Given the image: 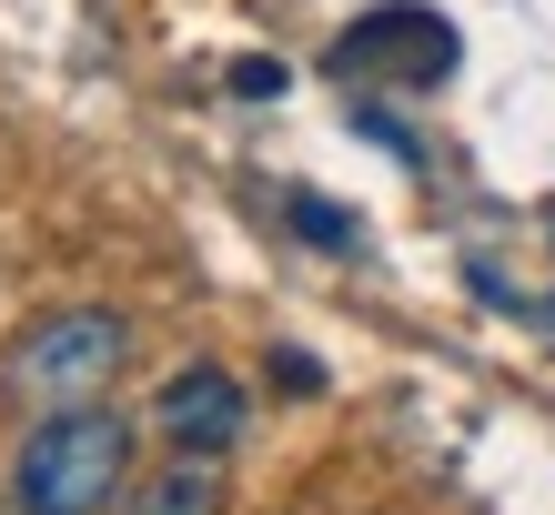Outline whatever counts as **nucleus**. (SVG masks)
Wrapping results in <instances>:
<instances>
[{
  "instance_id": "obj_9",
  "label": "nucleus",
  "mask_w": 555,
  "mask_h": 515,
  "mask_svg": "<svg viewBox=\"0 0 555 515\" xmlns=\"http://www.w3.org/2000/svg\"><path fill=\"white\" fill-rule=\"evenodd\" d=\"M0 515H21V505H0Z\"/></svg>"
},
{
  "instance_id": "obj_6",
  "label": "nucleus",
  "mask_w": 555,
  "mask_h": 515,
  "mask_svg": "<svg viewBox=\"0 0 555 515\" xmlns=\"http://www.w3.org/2000/svg\"><path fill=\"white\" fill-rule=\"evenodd\" d=\"M293 233H304V243H323V253H353V213H334V203H313V192H293Z\"/></svg>"
},
{
  "instance_id": "obj_7",
  "label": "nucleus",
  "mask_w": 555,
  "mask_h": 515,
  "mask_svg": "<svg viewBox=\"0 0 555 515\" xmlns=\"http://www.w3.org/2000/svg\"><path fill=\"white\" fill-rule=\"evenodd\" d=\"M233 91H243V102H273V91H283V61H263V51L233 61Z\"/></svg>"
},
{
  "instance_id": "obj_8",
  "label": "nucleus",
  "mask_w": 555,
  "mask_h": 515,
  "mask_svg": "<svg viewBox=\"0 0 555 515\" xmlns=\"http://www.w3.org/2000/svg\"><path fill=\"white\" fill-rule=\"evenodd\" d=\"M273 384H283V395H313L323 374H313V353H273Z\"/></svg>"
},
{
  "instance_id": "obj_2",
  "label": "nucleus",
  "mask_w": 555,
  "mask_h": 515,
  "mask_svg": "<svg viewBox=\"0 0 555 515\" xmlns=\"http://www.w3.org/2000/svg\"><path fill=\"white\" fill-rule=\"evenodd\" d=\"M121 364H132V324H121L112 304H61L41 324H21V344L0 353V374H11L21 404H102Z\"/></svg>"
},
{
  "instance_id": "obj_1",
  "label": "nucleus",
  "mask_w": 555,
  "mask_h": 515,
  "mask_svg": "<svg viewBox=\"0 0 555 515\" xmlns=\"http://www.w3.org/2000/svg\"><path fill=\"white\" fill-rule=\"evenodd\" d=\"M132 486V414L112 404H51L11 455V505L21 515H102Z\"/></svg>"
},
{
  "instance_id": "obj_3",
  "label": "nucleus",
  "mask_w": 555,
  "mask_h": 515,
  "mask_svg": "<svg viewBox=\"0 0 555 515\" xmlns=\"http://www.w3.org/2000/svg\"><path fill=\"white\" fill-rule=\"evenodd\" d=\"M334 72L344 81H384V72H395V81H444L454 72V30L435 21V11H374V21H353L344 30V41H334Z\"/></svg>"
},
{
  "instance_id": "obj_5",
  "label": "nucleus",
  "mask_w": 555,
  "mask_h": 515,
  "mask_svg": "<svg viewBox=\"0 0 555 515\" xmlns=\"http://www.w3.org/2000/svg\"><path fill=\"white\" fill-rule=\"evenodd\" d=\"M132 515H233V495H222L212 455H182V465H162L152 486L132 495Z\"/></svg>"
},
{
  "instance_id": "obj_4",
  "label": "nucleus",
  "mask_w": 555,
  "mask_h": 515,
  "mask_svg": "<svg viewBox=\"0 0 555 515\" xmlns=\"http://www.w3.org/2000/svg\"><path fill=\"white\" fill-rule=\"evenodd\" d=\"M152 425L172 435V455H233L243 445V425H253V404H243V384L222 374V364H182L172 384L152 395Z\"/></svg>"
}]
</instances>
